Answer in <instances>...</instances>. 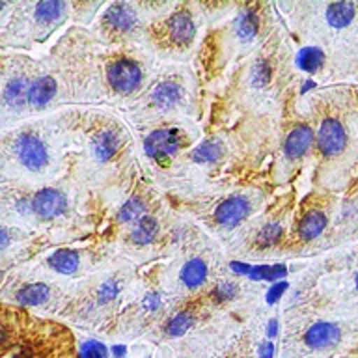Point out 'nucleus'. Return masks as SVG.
Wrapping results in <instances>:
<instances>
[{
	"mask_svg": "<svg viewBox=\"0 0 358 358\" xmlns=\"http://www.w3.org/2000/svg\"><path fill=\"white\" fill-rule=\"evenodd\" d=\"M66 4L64 2H39L36 6V19L41 22H55L64 15Z\"/></svg>",
	"mask_w": 358,
	"mask_h": 358,
	"instance_id": "23",
	"label": "nucleus"
},
{
	"mask_svg": "<svg viewBox=\"0 0 358 358\" xmlns=\"http://www.w3.org/2000/svg\"><path fill=\"white\" fill-rule=\"evenodd\" d=\"M274 355V345L271 343V341H267V343H263L262 349H259V358H273Z\"/></svg>",
	"mask_w": 358,
	"mask_h": 358,
	"instance_id": "34",
	"label": "nucleus"
},
{
	"mask_svg": "<svg viewBox=\"0 0 358 358\" xmlns=\"http://www.w3.org/2000/svg\"><path fill=\"white\" fill-rule=\"evenodd\" d=\"M117 145H120L117 133H114V131H105V133H101L99 136L95 138L94 151L101 161H108V159L117 151Z\"/></svg>",
	"mask_w": 358,
	"mask_h": 358,
	"instance_id": "18",
	"label": "nucleus"
},
{
	"mask_svg": "<svg viewBox=\"0 0 358 358\" xmlns=\"http://www.w3.org/2000/svg\"><path fill=\"white\" fill-rule=\"evenodd\" d=\"M116 284L114 282H108V284L103 285V289H101V301H110V299H114V295H116Z\"/></svg>",
	"mask_w": 358,
	"mask_h": 358,
	"instance_id": "33",
	"label": "nucleus"
},
{
	"mask_svg": "<svg viewBox=\"0 0 358 358\" xmlns=\"http://www.w3.org/2000/svg\"><path fill=\"white\" fill-rule=\"evenodd\" d=\"M313 142V133L312 129L308 125H301V127L293 129L285 140V155L289 159H301Z\"/></svg>",
	"mask_w": 358,
	"mask_h": 358,
	"instance_id": "11",
	"label": "nucleus"
},
{
	"mask_svg": "<svg viewBox=\"0 0 358 358\" xmlns=\"http://www.w3.org/2000/svg\"><path fill=\"white\" fill-rule=\"evenodd\" d=\"M357 287H358V274H357Z\"/></svg>",
	"mask_w": 358,
	"mask_h": 358,
	"instance_id": "37",
	"label": "nucleus"
},
{
	"mask_svg": "<svg viewBox=\"0 0 358 358\" xmlns=\"http://www.w3.org/2000/svg\"><path fill=\"white\" fill-rule=\"evenodd\" d=\"M276 332V321H271V330H268V334L273 336Z\"/></svg>",
	"mask_w": 358,
	"mask_h": 358,
	"instance_id": "36",
	"label": "nucleus"
},
{
	"mask_svg": "<svg viewBox=\"0 0 358 358\" xmlns=\"http://www.w3.org/2000/svg\"><path fill=\"white\" fill-rule=\"evenodd\" d=\"M144 211L145 206L142 203V200H140V198H133V200H129L127 203L122 207V211H120V220L127 224H138L140 220L144 218Z\"/></svg>",
	"mask_w": 358,
	"mask_h": 358,
	"instance_id": "24",
	"label": "nucleus"
},
{
	"mask_svg": "<svg viewBox=\"0 0 358 358\" xmlns=\"http://www.w3.org/2000/svg\"><path fill=\"white\" fill-rule=\"evenodd\" d=\"M207 278V265L201 259H190L185 263L183 271H181V280L187 287H198L206 282Z\"/></svg>",
	"mask_w": 358,
	"mask_h": 358,
	"instance_id": "16",
	"label": "nucleus"
},
{
	"mask_svg": "<svg viewBox=\"0 0 358 358\" xmlns=\"http://www.w3.org/2000/svg\"><path fill=\"white\" fill-rule=\"evenodd\" d=\"M355 17V4L352 2H334L327 8V21L334 28H343Z\"/></svg>",
	"mask_w": 358,
	"mask_h": 358,
	"instance_id": "15",
	"label": "nucleus"
},
{
	"mask_svg": "<svg viewBox=\"0 0 358 358\" xmlns=\"http://www.w3.org/2000/svg\"><path fill=\"white\" fill-rule=\"evenodd\" d=\"M56 94V83L52 77H39L30 84V92H28V103L36 108L45 106Z\"/></svg>",
	"mask_w": 358,
	"mask_h": 358,
	"instance_id": "12",
	"label": "nucleus"
},
{
	"mask_svg": "<svg viewBox=\"0 0 358 358\" xmlns=\"http://www.w3.org/2000/svg\"><path fill=\"white\" fill-rule=\"evenodd\" d=\"M327 226V217H324L321 211H310L306 213L302 220L299 222V235H301L304 241L315 239L317 235H321V231Z\"/></svg>",
	"mask_w": 358,
	"mask_h": 358,
	"instance_id": "14",
	"label": "nucleus"
},
{
	"mask_svg": "<svg viewBox=\"0 0 358 358\" xmlns=\"http://www.w3.org/2000/svg\"><path fill=\"white\" fill-rule=\"evenodd\" d=\"M282 237V228H280V224L273 222L267 224L265 228L262 229V234H259V245L262 246H271L274 243H278V239Z\"/></svg>",
	"mask_w": 358,
	"mask_h": 358,
	"instance_id": "28",
	"label": "nucleus"
},
{
	"mask_svg": "<svg viewBox=\"0 0 358 358\" xmlns=\"http://www.w3.org/2000/svg\"><path fill=\"white\" fill-rule=\"evenodd\" d=\"M80 358H108V351L103 343L95 340L86 341L80 351Z\"/></svg>",
	"mask_w": 358,
	"mask_h": 358,
	"instance_id": "29",
	"label": "nucleus"
},
{
	"mask_svg": "<svg viewBox=\"0 0 358 358\" xmlns=\"http://www.w3.org/2000/svg\"><path fill=\"white\" fill-rule=\"evenodd\" d=\"M183 145V134L176 129H166V131H155L145 140V153L151 159L164 161L168 157L176 155L179 148Z\"/></svg>",
	"mask_w": 358,
	"mask_h": 358,
	"instance_id": "4",
	"label": "nucleus"
},
{
	"mask_svg": "<svg viewBox=\"0 0 358 358\" xmlns=\"http://www.w3.org/2000/svg\"><path fill=\"white\" fill-rule=\"evenodd\" d=\"M268 78H271V67L263 60H259L256 64V67H254V83L257 86H263V84L268 83Z\"/></svg>",
	"mask_w": 358,
	"mask_h": 358,
	"instance_id": "31",
	"label": "nucleus"
},
{
	"mask_svg": "<svg viewBox=\"0 0 358 358\" xmlns=\"http://www.w3.org/2000/svg\"><path fill=\"white\" fill-rule=\"evenodd\" d=\"M341 330L334 323H315L313 327L308 329L304 334V341L313 349H324V347H332L340 341Z\"/></svg>",
	"mask_w": 358,
	"mask_h": 358,
	"instance_id": "10",
	"label": "nucleus"
},
{
	"mask_svg": "<svg viewBox=\"0 0 358 358\" xmlns=\"http://www.w3.org/2000/svg\"><path fill=\"white\" fill-rule=\"evenodd\" d=\"M237 28H239L237 32H239L241 39L248 41V39L254 38L257 32L256 13H252V11H248V13H243V15L239 17V21H237Z\"/></svg>",
	"mask_w": 358,
	"mask_h": 358,
	"instance_id": "26",
	"label": "nucleus"
},
{
	"mask_svg": "<svg viewBox=\"0 0 358 358\" xmlns=\"http://www.w3.org/2000/svg\"><path fill=\"white\" fill-rule=\"evenodd\" d=\"M114 355L116 357H123L125 355V347H114Z\"/></svg>",
	"mask_w": 358,
	"mask_h": 358,
	"instance_id": "35",
	"label": "nucleus"
},
{
	"mask_svg": "<svg viewBox=\"0 0 358 358\" xmlns=\"http://www.w3.org/2000/svg\"><path fill=\"white\" fill-rule=\"evenodd\" d=\"M285 289H287V284H285V282H278V284H274L267 293V302L276 301V299H278V296L282 295Z\"/></svg>",
	"mask_w": 358,
	"mask_h": 358,
	"instance_id": "32",
	"label": "nucleus"
},
{
	"mask_svg": "<svg viewBox=\"0 0 358 358\" xmlns=\"http://www.w3.org/2000/svg\"><path fill=\"white\" fill-rule=\"evenodd\" d=\"M15 153L19 157V161L22 162V166H27L32 172H38L47 164L49 155L45 150L43 142L34 136V134H21L15 142Z\"/></svg>",
	"mask_w": 358,
	"mask_h": 358,
	"instance_id": "5",
	"label": "nucleus"
},
{
	"mask_svg": "<svg viewBox=\"0 0 358 358\" xmlns=\"http://www.w3.org/2000/svg\"><path fill=\"white\" fill-rule=\"evenodd\" d=\"M157 231H159V226H157V220L151 217H144L136 224V228L133 231V241L134 243H140V245H145L150 241L155 239Z\"/></svg>",
	"mask_w": 358,
	"mask_h": 358,
	"instance_id": "22",
	"label": "nucleus"
},
{
	"mask_svg": "<svg viewBox=\"0 0 358 358\" xmlns=\"http://www.w3.org/2000/svg\"><path fill=\"white\" fill-rule=\"evenodd\" d=\"M47 299H49V287L45 284L24 285V287L17 293V301L21 302V304H28V306L43 304Z\"/></svg>",
	"mask_w": 358,
	"mask_h": 358,
	"instance_id": "19",
	"label": "nucleus"
},
{
	"mask_svg": "<svg viewBox=\"0 0 358 358\" xmlns=\"http://www.w3.org/2000/svg\"><path fill=\"white\" fill-rule=\"evenodd\" d=\"M183 88L176 83H162L159 84L153 92V101H155L157 105L161 106V108H172V106L179 105L181 101H183Z\"/></svg>",
	"mask_w": 358,
	"mask_h": 358,
	"instance_id": "13",
	"label": "nucleus"
},
{
	"mask_svg": "<svg viewBox=\"0 0 358 358\" xmlns=\"http://www.w3.org/2000/svg\"><path fill=\"white\" fill-rule=\"evenodd\" d=\"M105 27L112 34H129L136 27V13L129 4H112L105 13Z\"/></svg>",
	"mask_w": 358,
	"mask_h": 358,
	"instance_id": "7",
	"label": "nucleus"
},
{
	"mask_svg": "<svg viewBox=\"0 0 358 358\" xmlns=\"http://www.w3.org/2000/svg\"><path fill=\"white\" fill-rule=\"evenodd\" d=\"M194 323V319H192V315L187 312L183 313H178L176 317L168 323L166 327V332L170 336H181L183 332H187V329H190V324Z\"/></svg>",
	"mask_w": 358,
	"mask_h": 358,
	"instance_id": "27",
	"label": "nucleus"
},
{
	"mask_svg": "<svg viewBox=\"0 0 358 358\" xmlns=\"http://www.w3.org/2000/svg\"><path fill=\"white\" fill-rule=\"evenodd\" d=\"M347 133L338 120H324L317 133V148L327 157H334L345 150Z\"/></svg>",
	"mask_w": 358,
	"mask_h": 358,
	"instance_id": "6",
	"label": "nucleus"
},
{
	"mask_svg": "<svg viewBox=\"0 0 358 358\" xmlns=\"http://www.w3.org/2000/svg\"><path fill=\"white\" fill-rule=\"evenodd\" d=\"M49 265L52 268H56L58 273L71 274L75 273L78 267V256L75 254V252L58 250L49 257Z\"/></svg>",
	"mask_w": 358,
	"mask_h": 358,
	"instance_id": "20",
	"label": "nucleus"
},
{
	"mask_svg": "<svg viewBox=\"0 0 358 358\" xmlns=\"http://www.w3.org/2000/svg\"><path fill=\"white\" fill-rule=\"evenodd\" d=\"M222 150H220V145L217 142H206V144H201L198 150L192 151V161L196 162H213L217 161L218 157H220Z\"/></svg>",
	"mask_w": 358,
	"mask_h": 358,
	"instance_id": "25",
	"label": "nucleus"
},
{
	"mask_svg": "<svg viewBox=\"0 0 358 358\" xmlns=\"http://www.w3.org/2000/svg\"><path fill=\"white\" fill-rule=\"evenodd\" d=\"M106 78L114 92L131 94L142 83V71L136 62L129 60V58H117L106 69Z\"/></svg>",
	"mask_w": 358,
	"mask_h": 358,
	"instance_id": "3",
	"label": "nucleus"
},
{
	"mask_svg": "<svg viewBox=\"0 0 358 358\" xmlns=\"http://www.w3.org/2000/svg\"><path fill=\"white\" fill-rule=\"evenodd\" d=\"M237 295V285L234 282H220L215 289V296L218 301H229Z\"/></svg>",
	"mask_w": 358,
	"mask_h": 358,
	"instance_id": "30",
	"label": "nucleus"
},
{
	"mask_svg": "<svg viewBox=\"0 0 358 358\" xmlns=\"http://www.w3.org/2000/svg\"><path fill=\"white\" fill-rule=\"evenodd\" d=\"M161 41L172 49H185L192 43L196 27L189 11H176L161 24Z\"/></svg>",
	"mask_w": 358,
	"mask_h": 358,
	"instance_id": "2",
	"label": "nucleus"
},
{
	"mask_svg": "<svg viewBox=\"0 0 358 358\" xmlns=\"http://www.w3.org/2000/svg\"><path fill=\"white\" fill-rule=\"evenodd\" d=\"M323 62H324L323 52H321L319 49H315V47H308V49L301 50V55H299V58H296L299 67L308 73L317 71L319 67L323 66Z\"/></svg>",
	"mask_w": 358,
	"mask_h": 358,
	"instance_id": "21",
	"label": "nucleus"
},
{
	"mask_svg": "<svg viewBox=\"0 0 358 358\" xmlns=\"http://www.w3.org/2000/svg\"><path fill=\"white\" fill-rule=\"evenodd\" d=\"M67 201L66 196L62 194L60 190L55 189H45L36 194L34 198V211L41 218H55L58 217L64 209H66Z\"/></svg>",
	"mask_w": 358,
	"mask_h": 358,
	"instance_id": "9",
	"label": "nucleus"
},
{
	"mask_svg": "<svg viewBox=\"0 0 358 358\" xmlns=\"http://www.w3.org/2000/svg\"><path fill=\"white\" fill-rule=\"evenodd\" d=\"M32 329H30V338L22 341L13 358H52L58 355L66 357L71 351V341L66 327L39 323V332Z\"/></svg>",
	"mask_w": 358,
	"mask_h": 358,
	"instance_id": "1",
	"label": "nucleus"
},
{
	"mask_svg": "<svg viewBox=\"0 0 358 358\" xmlns=\"http://www.w3.org/2000/svg\"><path fill=\"white\" fill-rule=\"evenodd\" d=\"M28 92H30V84H28L27 78H13L4 90L6 105L19 108L24 103V97L28 99Z\"/></svg>",
	"mask_w": 358,
	"mask_h": 358,
	"instance_id": "17",
	"label": "nucleus"
},
{
	"mask_svg": "<svg viewBox=\"0 0 358 358\" xmlns=\"http://www.w3.org/2000/svg\"><path fill=\"white\" fill-rule=\"evenodd\" d=\"M250 211V203L243 196H234L229 198L224 203H220V207L215 213V218L220 226H226V228H234L241 220H245V217Z\"/></svg>",
	"mask_w": 358,
	"mask_h": 358,
	"instance_id": "8",
	"label": "nucleus"
}]
</instances>
